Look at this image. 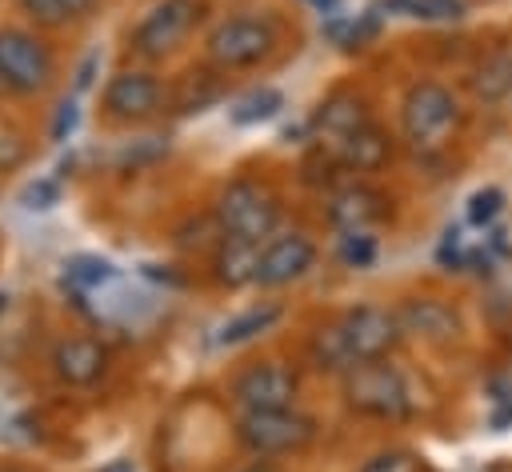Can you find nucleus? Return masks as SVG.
Returning a JSON list of instances; mask_svg holds the SVG:
<instances>
[{"mask_svg":"<svg viewBox=\"0 0 512 472\" xmlns=\"http://www.w3.org/2000/svg\"><path fill=\"white\" fill-rule=\"evenodd\" d=\"M316 12H324V16H336L340 12V0H308Z\"/></svg>","mask_w":512,"mask_h":472,"instance_id":"obj_33","label":"nucleus"},{"mask_svg":"<svg viewBox=\"0 0 512 472\" xmlns=\"http://www.w3.org/2000/svg\"><path fill=\"white\" fill-rule=\"evenodd\" d=\"M104 364H108V356H104V348H100L92 336H68V340H60L56 352H52L56 376H60L64 384H72V388H84V384L100 380V376H104Z\"/></svg>","mask_w":512,"mask_h":472,"instance_id":"obj_16","label":"nucleus"},{"mask_svg":"<svg viewBox=\"0 0 512 472\" xmlns=\"http://www.w3.org/2000/svg\"><path fill=\"white\" fill-rule=\"evenodd\" d=\"M12 160H20V144H16L8 132H0V168L12 164Z\"/></svg>","mask_w":512,"mask_h":472,"instance_id":"obj_30","label":"nucleus"},{"mask_svg":"<svg viewBox=\"0 0 512 472\" xmlns=\"http://www.w3.org/2000/svg\"><path fill=\"white\" fill-rule=\"evenodd\" d=\"M368 124H372L368 100H364L360 92H348V88H340V92H332L328 100H320V108H316V116H312L316 140H320L328 152H336L348 136H356V132L368 128Z\"/></svg>","mask_w":512,"mask_h":472,"instance_id":"obj_14","label":"nucleus"},{"mask_svg":"<svg viewBox=\"0 0 512 472\" xmlns=\"http://www.w3.org/2000/svg\"><path fill=\"white\" fill-rule=\"evenodd\" d=\"M276 48V24L268 16H252V12H236L224 16L208 36H204V56L212 68L220 72H240V68H256L260 60H268Z\"/></svg>","mask_w":512,"mask_h":472,"instance_id":"obj_4","label":"nucleus"},{"mask_svg":"<svg viewBox=\"0 0 512 472\" xmlns=\"http://www.w3.org/2000/svg\"><path fill=\"white\" fill-rule=\"evenodd\" d=\"M64 284H68L76 296H96V292H104L108 284H116V268H112V260H104V256L80 252V256H68V260H64Z\"/></svg>","mask_w":512,"mask_h":472,"instance_id":"obj_20","label":"nucleus"},{"mask_svg":"<svg viewBox=\"0 0 512 472\" xmlns=\"http://www.w3.org/2000/svg\"><path fill=\"white\" fill-rule=\"evenodd\" d=\"M500 204H504V192L500 188H480V192L468 196V220L472 224H492L496 212H500Z\"/></svg>","mask_w":512,"mask_h":472,"instance_id":"obj_27","label":"nucleus"},{"mask_svg":"<svg viewBox=\"0 0 512 472\" xmlns=\"http://www.w3.org/2000/svg\"><path fill=\"white\" fill-rule=\"evenodd\" d=\"M464 116L468 112H464L460 92L444 80H432V76L412 80L400 96V136L420 156L444 152L460 136Z\"/></svg>","mask_w":512,"mask_h":472,"instance_id":"obj_1","label":"nucleus"},{"mask_svg":"<svg viewBox=\"0 0 512 472\" xmlns=\"http://www.w3.org/2000/svg\"><path fill=\"white\" fill-rule=\"evenodd\" d=\"M296 392H300V376L284 360L248 364L232 380V400L240 404V412H252V408H292Z\"/></svg>","mask_w":512,"mask_h":472,"instance_id":"obj_10","label":"nucleus"},{"mask_svg":"<svg viewBox=\"0 0 512 472\" xmlns=\"http://www.w3.org/2000/svg\"><path fill=\"white\" fill-rule=\"evenodd\" d=\"M160 104H164V84L140 68L116 72L104 88V112L116 120H148L160 112Z\"/></svg>","mask_w":512,"mask_h":472,"instance_id":"obj_13","label":"nucleus"},{"mask_svg":"<svg viewBox=\"0 0 512 472\" xmlns=\"http://www.w3.org/2000/svg\"><path fill=\"white\" fill-rule=\"evenodd\" d=\"M276 320H280V304H252V308L228 316V320L216 328V344H220V348L248 344V340H256L260 332H268Z\"/></svg>","mask_w":512,"mask_h":472,"instance_id":"obj_19","label":"nucleus"},{"mask_svg":"<svg viewBox=\"0 0 512 472\" xmlns=\"http://www.w3.org/2000/svg\"><path fill=\"white\" fill-rule=\"evenodd\" d=\"M360 472H420V456L408 448H384L360 464Z\"/></svg>","mask_w":512,"mask_h":472,"instance_id":"obj_26","label":"nucleus"},{"mask_svg":"<svg viewBox=\"0 0 512 472\" xmlns=\"http://www.w3.org/2000/svg\"><path fill=\"white\" fill-rule=\"evenodd\" d=\"M336 260L344 268H368L376 260V236L372 232H340L336 236Z\"/></svg>","mask_w":512,"mask_h":472,"instance_id":"obj_25","label":"nucleus"},{"mask_svg":"<svg viewBox=\"0 0 512 472\" xmlns=\"http://www.w3.org/2000/svg\"><path fill=\"white\" fill-rule=\"evenodd\" d=\"M328 32H332V40L340 44V48H364L376 32H380V20L372 16V12H364V16H332V24H328Z\"/></svg>","mask_w":512,"mask_h":472,"instance_id":"obj_23","label":"nucleus"},{"mask_svg":"<svg viewBox=\"0 0 512 472\" xmlns=\"http://www.w3.org/2000/svg\"><path fill=\"white\" fill-rule=\"evenodd\" d=\"M212 272L224 288H248L256 284L260 272V244L236 240V236H220V248L212 256Z\"/></svg>","mask_w":512,"mask_h":472,"instance_id":"obj_17","label":"nucleus"},{"mask_svg":"<svg viewBox=\"0 0 512 472\" xmlns=\"http://www.w3.org/2000/svg\"><path fill=\"white\" fill-rule=\"evenodd\" d=\"M52 76V56L48 48L20 28L0 32V84L12 92H36Z\"/></svg>","mask_w":512,"mask_h":472,"instance_id":"obj_11","label":"nucleus"},{"mask_svg":"<svg viewBox=\"0 0 512 472\" xmlns=\"http://www.w3.org/2000/svg\"><path fill=\"white\" fill-rule=\"evenodd\" d=\"M396 316L404 340H416L424 348H452L464 336V320L444 296H404L396 304Z\"/></svg>","mask_w":512,"mask_h":472,"instance_id":"obj_8","label":"nucleus"},{"mask_svg":"<svg viewBox=\"0 0 512 472\" xmlns=\"http://www.w3.org/2000/svg\"><path fill=\"white\" fill-rule=\"evenodd\" d=\"M100 472H136V464H132L128 456H116V460H108Z\"/></svg>","mask_w":512,"mask_h":472,"instance_id":"obj_32","label":"nucleus"},{"mask_svg":"<svg viewBox=\"0 0 512 472\" xmlns=\"http://www.w3.org/2000/svg\"><path fill=\"white\" fill-rule=\"evenodd\" d=\"M340 392H344V404L356 416H368V420L400 424L416 412L412 380L392 360H368V364L348 368L340 376Z\"/></svg>","mask_w":512,"mask_h":472,"instance_id":"obj_2","label":"nucleus"},{"mask_svg":"<svg viewBox=\"0 0 512 472\" xmlns=\"http://www.w3.org/2000/svg\"><path fill=\"white\" fill-rule=\"evenodd\" d=\"M280 108H284V96H280L276 88H252L248 96H240V100L232 104V120H236V124H264V120H272Z\"/></svg>","mask_w":512,"mask_h":472,"instance_id":"obj_21","label":"nucleus"},{"mask_svg":"<svg viewBox=\"0 0 512 472\" xmlns=\"http://www.w3.org/2000/svg\"><path fill=\"white\" fill-rule=\"evenodd\" d=\"M212 216H216V228L220 236H236V240H248V244H264L276 236V224H280V200L268 184H256V180H228L220 192H216V204H212Z\"/></svg>","mask_w":512,"mask_h":472,"instance_id":"obj_3","label":"nucleus"},{"mask_svg":"<svg viewBox=\"0 0 512 472\" xmlns=\"http://www.w3.org/2000/svg\"><path fill=\"white\" fill-rule=\"evenodd\" d=\"M76 128H80V108H76V100H60V104H56V116H52V140H68Z\"/></svg>","mask_w":512,"mask_h":472,"instance_id":"obj_29","label":"nucleus"},{"mask_svg":"<svg viewBox=\"0 0 512 472\" xmlns=\"http://www.w3.org/2000/svg\"><path fill=\"white\" fill-rule=\"evenodd\" d=\"M324 212L336 232H372L376 224L388 220V196L368 180H348L328 192Z\"/></svg>","mask_w":512,"mask_h":472,"instance_id":"obj_12","label":"nucleus"},{"mask_svg":"<svg viewBox=\"0 0 512 472\" xmlns=\"http://www.w3.org/2000/svg\"><path fill=\"white\" fill-rule=\"evenodd\" d=\"M240 472H272L264 460H256V464H248V468H240Z\"/></svg>","mask_w":512,"mask_h":472,"instance_id":"obj_34","label":"nucleus"},{"mask_svg":"<svg viewBox=\"0 0 512 472\" xmlns=\"http://www.w3.org/2000/svg\"><path fill=\"white\" fill-rule=\"evenodd\" d=\"M316 240L300 228L292 232H276L272 240L260 244V272H256V288H288L296 280H304L316 268Z\"/></svg>","mask_w":512,"mask_h":472,"instance_id":"obj_9","label":"nucleus"},{"mask_svg":"<svg viewBox=\"0 0 512 472\" xmlns=\"http://www.w3.org/2000/svg\"><path fill=\"white\" fill-rule=\"evenodd\" d=\"M60 200V188H56V180H32L24 192H20V204L24 208H32V212H44V208H52Z\"/></svg>","mask_w":512,"mask_h":472,"instance_id":"obj_28","label":"nucleus"},{"mask_svg":"<svg viewBox=\"0 0 512 472\" xmlns=\"http://www.w3.org/2000/svg\"><path fill=\"white\" fill-rule=\"evenodd\" d=\"M380 4L412 20H460L464 16V0H380Z\"/></svg>","mask_w":512,"mask_h":472,"instance_id":"obj_22","label":"nucleus"},{"mask_svg":"<svg viewBox=\"0 0 512 472\" xmlns=\"http://www.w3.org/2000/svg\"><path fill=\"white\" fill-rule=\"evenodd\" d=\"M344 172H356V176H372V172H380V168H388L392 164V156H396V144H392V136L372 120L368 128H360L356 136H348L336 152H328Z\"/></svg>","mask_w":512,"mask_h":472,"instance_id":"obj_15","label":"nucleus"},{"mask_svg":"<svg viewBox=\"0 0 512 472\" xmlns=\"http://www.w3.org/2000/svg\"><path fill=\"white\" fill-rule=\"evenodd\" d=\"M96 0H20V8L40 20V24H64V20H76L92 8Z\"/></svg>","mask_w":512,"mask_h":472,"instance_id":"obj_24","label":"nucleus"},{"mask_svg":"<svg viewBox=\"0 0 512 472\" xmlns=\"http://www.w3.org/2000/svg\"><path fill=\"white\" fill-rule=\"evenodd\" d=\"M200 20H204V0H156L144 12V20L132 28V48L140 56L160 60L176 52L196 32Z\"/></svg>","mask_w":512,"mask_h":472,"instance_id":"obj_7","label":"nucleus"},{"mask_svg":"<svg viewBox=\"0 0 512 472\" xmlns=\"http://www.w3.org/2000/svg\"><path fill=\"white\" fill-rule=\"evenodd\" d=\"M336 336H340V348L348 356V364H368V360H388L392 348L404 340V328H400V316L396 308L388 304H352L336 324Z\"/></svg>","mask_w":512,"mask_h":472,"instance_id":"obj_6","label":"nucleus"},{"mask_svg":"<svg viewBox=\"0 0 512 472\" xmlns=\"http://www.w3.org/2000/svg\"><path fill=\"white\" fill-rule=\"evenodd\" d=\"M100 64V52H88V60L80 64V76H76V88H88L92 84V68Z\"/></svg>","mask_w":512,"mask_h":472,"instance_id":"obj_31","label":"nucleus"},{"mask_svg":"<svg viewBox=\"0 0 512 472\" xmlns=\"http://www.w3.org/2000/svg\"><path fill=\"white\" fill-rule=\"evenodd\" d=\"M472 92L484 104L512 100V48H496L472 68Z\"/></svg>","mask_w":512,"mask_h":472,"instance_id":"obj_18","label":"nucleus"},{"mask_svg":"<svg viewBox=\"0 0 512 472\" xmlns=\"http://www.w3.org/2000/svg\"><path fill=\"white\" fill-rule=\"evenodd\" d=\"M236 436L256 460H276V456L304 452L316 440V420L296 412V404L292 408H252V412H240Z\"/></svg>","mask_w":512,"mask_h":472,"instance_id":"obj_5","label":"nucleus"}]
</instances>
